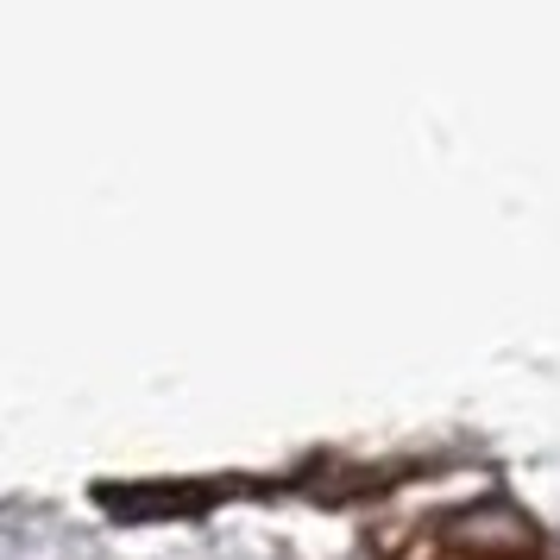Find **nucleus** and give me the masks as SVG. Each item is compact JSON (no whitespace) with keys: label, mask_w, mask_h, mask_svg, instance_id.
<instances>
[{"label":"nucleus","mask_w":560,"mask_h":560,"mask_svg":"<svg viewBox=\"0 0 560 560\" xmlns=\"http://www.w3.org/2000/svg\"><path fill=\"white\" fill-rule=\"evenodd\" d=\"M447 541L459 555H479V560H535V529L523 510L510 504H472L447 523Z\"/></svg>","instance_id":"nucleus-1"}]
</instances>
